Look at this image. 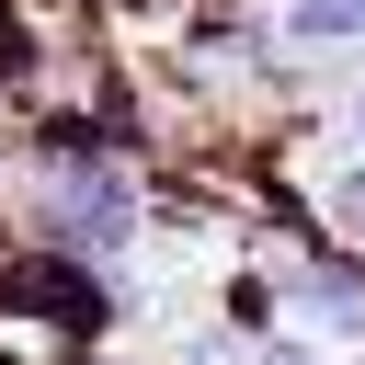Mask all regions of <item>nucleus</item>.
<instances>
[{
	"mask_svg": "<svg viewBox=\"0 0 365 365\" xmlns=\"http://www.w3.org/2000/svg\"><path fill=\"white\" fill-rule=\"evenodd\" d=\"M57 240H68V251H114V240H137V194H125L114 171L57 182Z\"/></svg>",
	"mask_w": 365,
	"mask_h": 365,
	"instance_id": "f257e3e1",
	"label": "nucleus"
},
{
	"mask_svg": "<svg viewBox=\"0 0 365 365\" xmlns=\"http://www.w3.org/2000/svg\"><path fill=\"white\" fill-rule=\"evenodd\" d=\"M285 34H297V46H342V34H365V0H297Z\"/></svg>",
	"mask_w": 365,
	"mask_h": 365,
	"instance_id": "f03ea898",
	"label": "nucleus"
},
{
	"mask_svg": "<svg viewBox=\"0 0 365 365\" xmlns=\"http://www.w3.org/2000/svg\"><path fill=\"white\" fill-rule=\"evenodd\" d=\"M331 228H354V240H365V171H342V182H331Z\"/></svg>",
	"mask_w": 365,
	"mask_h": 365,
	"instance_id": "7ed1b4c3",
	"label": "nucleus"
},
{
	"mask_svg": "<svg viewBox=\"0 0 365 365\" xmlns=\"http://www.w3.org/2000/svg\"><path fill=\"white\" fill-rule=\"evenodd\" d=\"M262 365H319V354H308V342H274V354H262Z\"/></svg>",
	"mask_w": 365,
	"mask_h": 365,
	"instance_id": "20e7f679",
	"label": "nucleus"
},
{
	"mask_svg": "<svg viewBox=\"0 0 365 365\" xmlns=\"http://www.w3.org/2000/svg\"><path fill=\"white\" fill-rule=\"evenodd\" d=\"M354 137H365V91H354Z\"/></svg>",
	"mask_w": 365,
	"mask_h": 365,
	"instance_id": "39448f33",
	"label": "nucleus"
}]
</instances>
